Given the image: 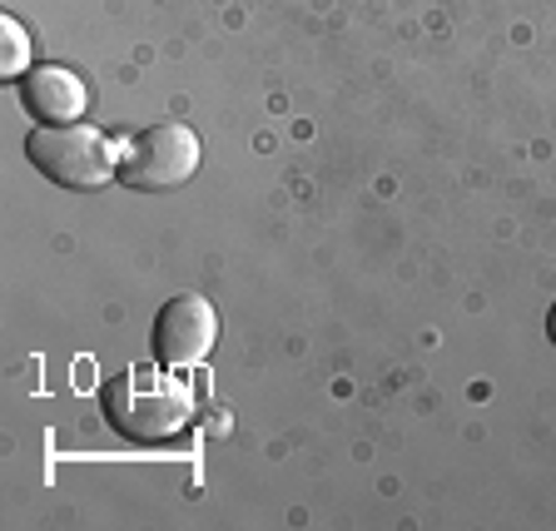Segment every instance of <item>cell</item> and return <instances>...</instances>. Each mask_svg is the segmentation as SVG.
I'll list each match as a JSON object with an SVG mask.
<instances>
[{
	"mask_svg": "<svg viewBox=\"0 0 556 531\" xmlns=\"http://www.w3.org/2000/svg\"><path fill=\"white\" fill-rule=\"evenodd\" d=\"M104 422L129 442H164L194 417V393L189 382L164 378V363L154 368H125L104 382Z\"/></svg>",
	"mask_w": 556,
	"mask_h": 531,
	"instance_id": "1",
	"label": "cell"
},
{
	"mask_svg": "<svg viewBox=\"0 0 556 531\" xmlns=\"http://www.w3.org/2000/svg\"><path fill=\"white\" fill-rule=\"evenodd\" d=\"M25 160L60 189H104L119 179V150L115 139L94 125H35L25 135Z\"/></svg>",
	"mask_w": 556,
	"mask_h": 531,
	"instance_id": "2",
	"label": "cell"
},
{
	"mask_svg": "<svg viewBox=\"0 0 556 531\" xmlns=\"http://www.w3.org/2000/svg\"><path fill=\"white\" fill-rule=\"evenodd\" d=\"M199 160H204V144L194 129L185 119H164V125L139 129L119 150V185L135 194H164V189L189 185Z\"/></svg>",
	"mask_w": 556,
	"mask_h": 531,
	"instance_id": "3",
	"label": "cell"
},
{
	"mask_svg": "<svg viewBox=\"0 0 556 531\" xmlns=\"http://www.w3.org/2000/svg\"><path fill=\"white\" fill-rule=\"evenodd\" d=\"M219 343V313L204 293H179L154 318V363L164 368H194Z\"/></svg>",
	"mask_w": 556,
	"mask_h": 531,
	"instance_id": "4",
	"label": "cell"
},
{
	"mask_svg": "<svg viewBox=\"0 0 556 531\" xmlns=\"http://www.w3.org/2000/svg\"><path fill=\"white\" fill-rule=\"evenodd\" d=\"M21 100L40 125H80L90 110V85L65 65H35L21 80Z\"/></svg>",
	"mask_w": 556,
	"mask_h": 531,
	"instance_id": "5",
	"label": "cell"
},
{
	"mask_svg": "<svg viewBox=\"0 0 556 531\" xmlns=\"http://www.w3.org/2000/svg\"><path fill=\"white\" fill-rule=\"evenodd\" d=\"M0 75L5 80H25L30 75V35L15 15H0Z\"/></svg>",
	"mask_w": 556,
	"mask_h": 531,
	"instance_id": "6",
	"label": "cell"
},
{
	"mask_svg": "<svg viewBox=\"0 0 556 531\" xmlns=\"http://www.w3.org/2000/svg\"><path fill=\"white\" fill-rule=\"evenodd\" d=\"M546 338L556 343V303H552V313H546Z\"/></svg>",
	"mask_w": 556,
	"mask_h": 531,
	"instance_id": "7",
	"label": "cell"
}]
</instances>
